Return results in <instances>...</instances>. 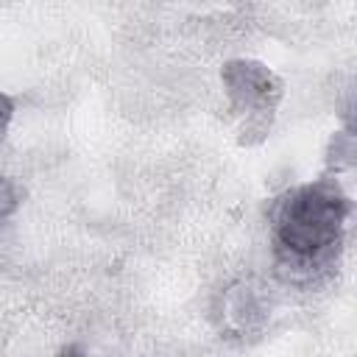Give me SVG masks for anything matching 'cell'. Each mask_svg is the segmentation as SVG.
<instances>
[{
  "label": "cell",
  "mask_w": 357,
  "mask_h": 357,
  "mask_svg": "<svg viewBox=\"0 0 357 357\" xmlns=\"http://www.w3.org/2000/svg\"><path fill=\"white\" fill-rule=\"evenodd\" d=\"M346 218L349 198L335 181H310L287 190L271 212L276 257L298 271L324 268L340 251Z\"/></svg>",
  "instance_id": "obj_1"
},
{
  "label": "cell",
  "mask_w": 357,
  "mask_h": 357,
  "mask_svg": "<svg viewBox=\"0 0 357 357\" xmlns=\"http://www.w3.org/2000/svg\"><path fill=\"white\" fill-rule=\"evenodd\" d=\"M14 204H17V198H14V192H11V187L0 178V218H6L11 209H14Z\"/></svg>",
  "instance_id": "obj_2"
},
{
  "label": "cell",
  "mask_w": 357,
  "mask_h": 357,
  "mask_svg": "<svg viewBox=\"0 0 357 357\" xmlns=\"http://www.w3.org/2000/svg\"><path fill=\"white\" fill-rule=\"evenodd\" d=\"M11 112H14V106H11V100H8L6 95H0V131L6 128V123H8V117H11Z\"/></svg>",
  "instance_id": "obj_3"
},
{
  "label": "cell",
  "mask_w": 357,
  "mask_h": 357,
  "mask_svg": "<svg viewBox=\"0 0 357 357\" xmlns=\"http://www.w3.org/2000/svg\"><path fill=\"white\" fill-rule=\"evenodd\" d=\"M59 357H81V354H78V351H75V349H73V346H70V349H64V351H61V354H59Z\"/></svg>",
  "instance_id": "obj_4"
}]
</instances>
